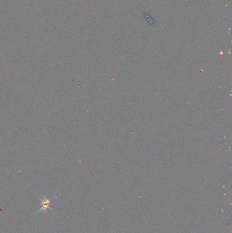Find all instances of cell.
I'll use <instances>...</instances> for the list:
<instances>
[{
    "label": "cell",
    "instance_id": "6da1fadb",
    "mask_svg": "<svg viewBox=\"0 0 232 233\" xmlns=\"http://www.w3.org/2000/svg\"><path fill=\"white\" fill-rule=\"evenodd\" d=\"M56 198V196H54L53 197H51V198H40V200L41 201V208L38 210V211L37 212V214L42 211H43L44 212H46L47 211L48 209H51V206L52 205L51 204V201L53 198Z\"/></svg>",
    "mask_w": 232,
    "mask_h": 233
}]
</instances>
